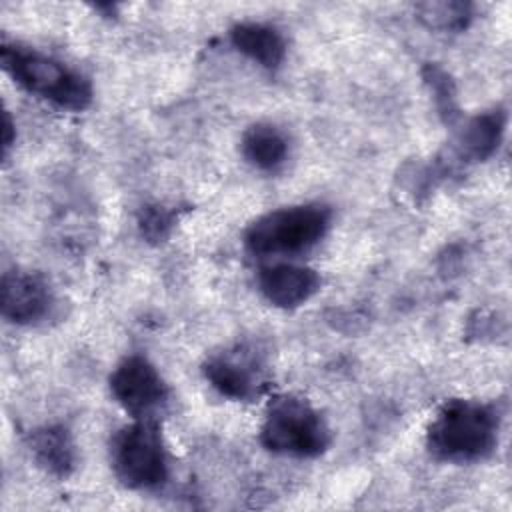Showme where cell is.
<instances>
[{
  "label": "cell",
  "instance_id": "cell-3",
  "mask_svg": "<svg viewBox=\"0 0 512 512\" xmlns=\"http://www.w3.org/2000/svg\"><path fill=\"white\" fill-rule=\"evenodd\" d=\"M332 210L324 204H298L256 218L244 232V246L258 256L298 254L316 246L328 232Z\"/></svg>",
  "mask_w": 512,
  "mask_h": 512
},
{
  "label": "cell",
  "instance_id": "cell-2",
  "mask_svg": "<svg viewBox=\"0 0 512 512\" xmlns=\"http://www.w3.org/2000/svg\"><path fill=\"white\" fill-rule=\"evenodd\" d=\"M0 62L16 84L62 110L80 112L92 102L90 80L52 56L18 44H2Z\"/></svg>",
  "mask_w": 512,
  "mask_h": 512
},
{
  "label": "cell",
  "instance_id": "cell-15",
  "mask_svg": "<svg viewBox=\"0 0 512 512\" xmlns=\"http://www.w3.org/2000/svg\"><path fill=\"white\" fill-rule=\"evenodd\" d=\"M138 226L140 232L146 240L150 242H162L168 238L172 226H174V212L160 206V204H152L142 208L140 218H138Z\"/></svg>",
  "mask_w": 512,
  "mask_h": 512
},
{
  "label": "cell",
  "instance_id": "cell-13",
  "mask_svg": "<svg viewBox=\"0 0 512 512\" xmlns=\"http://www.w3.org/2000/svg\"><path fill=\"white\" fill-rule=\"evenodd\" d=\"M506 114L490 110L474 116L460 134L462 154L470 160H486L498 148L504 134Z\"/></svg>",
  "mask_w": 512,
  "mask_h": 512
},
{
  "label": "cell",
  "instance_id": "cell-8",
  "mask_svg": "<svg viewBox=\"0 0 512 512\" xmlns=\"http://www.w3.org/2000/svg\"><path fill=\"white\" fill-rule=\"evenodd\" d=\"M54 304L48 280L38 272L12 270L2 276V316L14 324H34Z\"/></svg>",
  "mask_w": 512,
  "mask_h": 512
},
{
  "label": "cell",
  "instance_id": "cell-12",
  "mask_svg": "<svg viewBox=\"0 0 512 512\" xmlns=\"http://www.w3.org/2000/svg\"><path fill=\"white\" fill-rule=\"evenodd\" d=\"M244 158L260 170H276L288 158V138L274 124L258 122L242 134Z\"/></svg>",
  "mask_w": 512,
  "mask_h": 512
},
{
  "label": "cell",
  "instance_id": "cell-11",
  "mask_svg": "<svg viewBox=\"0 0 512 512\" xmlns=\"http://www.w3.org/2000/svg\"><path fill=\"white\" fill-rule=\"evenodd\" d=\"M30 452L34 460L50 474L66 478L76 468V446L64 426H44L30 434Z\"/></svg>",
  "mask_w": 512,
  "mask_h": 512
},
{
  "label": "cell",
  "instance_id": "cell-16",
  "mask_svg": "<svg viewBox=\"0 0 512 512\" xmlns=\"http://www.w3.org/2000/svg\"><path fill=\"white\" fill-rule=\"evenodd\" d=\"M12 128H14V124H12V120H10V116H8V112H4V124H2V150H4V154L8 152V148L12 146V140H14V136H12Z\"/></svg>",
  "mask_w": 512,
  "mask_h": 512
},
{
  "label": "cell",
  "instance_id": "cell-10",
  "mask_svg": "<svg viewBox=\"0 0 512 512\" xmlns=\"http://www.w3.org/2000/svg\"><path fill=\"white\" fill-rule=\"evenodd\" d=\"M230 42L238 52L266 70H276L286 56V42L282 34L268 24H236L230 30Z\"/></svg>",
  "mask_w": 512,
  "mask_h": 512
},
{
  "label": "cell",
  "instance_id": "cell-1",
  "mask_svg": "<svg viewBox=\"0 0 512 512\" xmlns=\"http://www.w3.org/2000/svg\"><path fill=\"white\" fill-rule=\"evenodd\" d=\"M498 428L500 418L494 406L478 400H450L432 418L426 448L442 462H478L494 452Z\"/></svg>",
  "mask_w": 512,
  "mask_h": 512
},
{
  "label": "cell",
  "instance_id": "cell-7",
  "mask_svg": "<svg viewBox=\"0 0 512 512\" xmlns=\"http://www.w3.org/2000/svg\"><path fill=\"white\" fill-rule=\"evenodd\" d=\"M114 400L132 416L154 420L168 402V386L156 366L140 354L126 356L110 374Z\"/></svg>",
  "mask_w": 512,
  "mask_h": 512
},
{
  "label": "cell",
  "instance_id": "cell-6",
  "mask_svg": "<svg viewBox=\"0 0 512 512\" xmlns=\"http://www.w3.org/2000/svg\"><path fill=\"white\" fill-rule=\"evenodd\" d=\"M202 372L212 388L232 400H256L268 386L266 362L258 348L248 344H236L212 354Z\"/></svg>",
  "mask_w": 512,
  "mask_h": 512
},
{
  "label": "cell",
  "instance_id": "cell-14",
  "mask_svg": "<svg viewBox=\"0 0 512 512\" xmlns=\"http://www.w3.org/2000/svg\"><path fill=\"white\" fill-rule=\"evenodd\" d=\"M418 18L436 30H462L472 18V6L466 2H424L416 6Z\"/></svg>",
  "mask_w": 512,
  "mask_h": 512
},
{
  "label": "cell",
  "instance_id": "cell-4",
  "mask_svg": "<svg viewBox=\"0 0 512 512\" xmlns=\"http://www.w3.org/2000/svg\"><path fill=\"white\" fill-rule=\"evenodd\" d=\"M330 428L320 412L298 396H278L268 404L260 442L266 450L294 458H316L330 446Z\"/></svg>",
  "mask_w": 512,
  "mask_h": 512
},
{
  "label": "cell",
  "instance_id": "cell-5",
  "mask_svg": "<svg viewBox=\"0 0 512 512\" xmlns=\"http://www.w3.org/2000/svg\"><path fill=\"white\" fill-rule=\"evenodd\" d=\"M110 460L116 478L132 490H150L168 476V456L154 420L134 418L110 442Z\"/></svg>",
  "mask_w": 512,
  "mask_h": 512
},
{
  "label": "cell",
  "instance_id": "cell-9",
  "mask_svg": "<svg viewBox=\"0 0 512 512\" xmlns=\"http://www.w3.org/2000/svg\"><path fill=\"white\" fill-rule=\"evenodd\" d=\"M258 290L278 308H298L320 290V276L308 266L272 264L260 270Z\"/></svg>",
  "mask_w": 512,
  "mask_h": 512
}]
</instances>
